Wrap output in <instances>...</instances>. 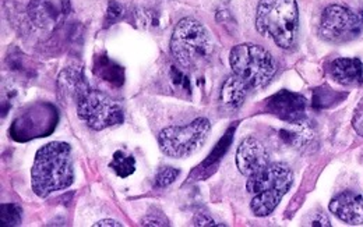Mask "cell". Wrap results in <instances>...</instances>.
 <instances>
[{
  "mask_svg": "<svg viewBox=\"0 0 363 227\" xmlns=\"http://www.w3.org/2000/svg\"><path fill=\"white\" fill-rule=\"evenodd\" d=\"M73 182V151L67 142L52 141L37 151L31 169V187L35 195L46 198L69 188Z\"/></svg>",
  "mask_w": 363,
  "mask_h": 227,
  "instance_id": "6da1fadb",
  "label": "cell"
},
{
  "mask_svg": "<svg viewBox=\"0 0 363 227\" xmlns=\"http://www.w3.org/2000/svg\"><path fill=\"white\" fill-rule=\"evenodd\" d=\"M257 31L281 49L295 45L299 31L296 0H260L256 14Z\"/></svg>",
  "mask_w": 363,
  "mask_h": 227,
  "instance_id": "7a4b0ae2",
  "label": "cell"
},
{
  "mask_svg": "<svg viewBox=\"0 0 363 227\" xmlns=\"http://www.w3.org/2000/svg\"><path fill=\"white\" fill-rule=\"evenodd\" d=\"M169 46L174 59L184 70L201 67L214 53V41L210 31L191 17L182 18L177 24Z\"/></svg>",
  "mask_w": 363,
  "mask_h": 227,
  "instance_id": "3957f363",
  "label": "cell"
},
{
  "mask_svg": "<svg viewBox=\"0 0 363 227\" xmlns=\"http://www.w3.org/2000/svg\"><path fill=\"white\" fill-rule=\"evenodd\" d=\"M294 182L291 168L281 162L270 163L264 170L247 177L246 190L253 195L250 201V211L257 218L272 215L289 191Z\"/></svg>",
  "mask_w": 363,
  "mask_h": 227,
  "instance_id": "277c9868",
  "label": "cell"
},
{
  "mask_svg": "<svg viewBox=\"0 0 363 227\" xmlns=\"http://www.w3.org/2000/svg\"><path fill=\"white\" fill-rule=\"evenodd\" d=\"M232 73L239 77L250 90L267 87L277 73V62L272 53L256 44H240L229 53Z\"/></svg>",
  "mask_w": 363,
  "mask_h": 227,
  "instance_id": "5b68a950",
  "label": "cell"
},
{
  "mask_svg": "<svg viewBox=\"0 0 363 227\" xmlns=\"http://www.w3.org/2000/svg\"><path fill=\"white\" fill-rule=\"evenodd\" d=\"M211 133V123L206 117H199L184 126H171L158 136V145L164 155L183 159L199 152Z\"/></svg>",
  "mask_w": 363,
  "mask_h": 227,
  "instance_id": "8992f818",
  "label": "cell"
},
{
  "mask_svg": "<svg viewBox=\"0 0 363 227\" xmlns=\"http://www.w3.org/2000/svg\"><path fill=\"white\" fill-rule=\"evenodd\" d=\"M77 116L94 132L122 124L125 113L122 106L104 92L89 87L76 100Z\"/></svg>",
  "mask_w": 363,
  "mask_h": 227,
  "instance_id": "52a82bcc",
  "label": "cell"
},
{
  "mask_svg": "<svg viewBox=\"0 0 363 227\" xmlns=\"http://www.w3.org/2000/svg\"><path fill=\"white\" fill-rule=\"evenodd\" d=\"M363 30V11L340 4L324 8L320 24V37L331 44H345L357 40Z\"/></svg>",
  "mask_w": 363,
  "mask_h": 227,
  "instance_id": "ba28073f",
  "label": "cell"
},
{
  "mask_svg": "<svg viewBox=\"0 0 363 227\" xmlns=\"http://www.w3.org/2000/svg\"><path fill=\"white\" fill-rule=\"evenodd\" d=\"M308 100L296 92L281 90L267 99V112L279 120L291 124H301L306 119Z\"/></svg>",
  "mask_w": 363,
  "mask_h": 227,
  "instance_id": "9c48e42d",
  "label": "cell"
},
{
  "mask_svg": "<svg viewBox=\"0 0 363 227\" xmlns=\"http://www.w3.org/2000/svg\"><path fill=\"white\" fill-rule=\"evenodd\" d=\"M235 161L238 170L246 177L260 173L272 163L267 148L259 139L252 136L245 138L240 142Z\"/></svg>",
  "mask_w": 363,
  "mask_h": 227,
  "instance_id": "30bf717a",
  "label": "cell"
},
{
  "mask_svg": "<svg viewBox=\"0 0 363 227\" xmlns=\"http://www.w3.org/2000/svg\"><path fill=\"white\" fill-rule=\"evenodd\" d=\"M330 212L341 222L352 226L363 225V194L347 190L335 195L328 205Z\"/></svg>",
  "mask_w": 363,
  "mask_h": 227,
  "instance_id": "8fae6325",
  "label": "cell"
},
{
  "mask_svg": "<svg viewBox=\"0 0 363 227\" xmlns=\"http://www.w3.org/2000/svg\"><path fill=\"white\" fill-rule=\"evenodd\" d=\"M331 78L341 86H358L363 83V63L359 59L340 57L330 63Z\"/></svg>",
  "mask_w": 363,
  "mask_h": 227,
  "instance_id": "7c38bea8",
  "label": "cell"
},
{
  "mask_svg": "<svg viewBox=\"0 0 363 227\" xmlns=\"http://www.w3.org/2000/svg\"><path fill=\"white\" fill-rule=\"evenodd\" d=\"M63 11V0H31L28 7L31 21L41 28L56 25L62 20Z\"/></svg>",
  "mask_w": 363,
  "mask_h": 227,
  "instance_id": "4fadbf2b",
  "label": "cell"
},
{
  "mask_svg": "<svg viewBox=\"0 0 363 227\" xmlns=\"http://www.w3.org/2000/svg\"><path fill=\"white\" fill-rule=\"evenodd\" d=\"M89 87L90 84L86 80V76L76 67H67L59 76V91L65 98L74 99V102Z\"/></svg>",
  "mask_w": 363,
  "mask_h": 227,
  "instance_id": "5bb4252c",
  "label": "cell"
},
{
  "mask_svg": "<svg viewBox=\"0 0 363 227\" xmlns=\"http://www.w3.org/2000/svg\"><path fill=\"white\" fill-rule=\"evenodd\" d=\"M94 74H96L105 83L121 87L125 81V70L122 66L108 57V54L96 56L94 63Z\"/></svg>",
  "mask_w": 363,
  "mask_h": 227,
  "instance_id": "9a60e30c",
  "label": "cell"
},
{
  "mask_svg": "<svg viewBox=\"0 0 363 227\" xmlns=\"http://www.w3.org/2000/svg\"><path fill=\"white\" fill-rule=\"evenodd\" d=\"M250 88L235 74L228 77L221 90V100L224 105L229 107H239L245 98L247 96V92Z\"/></svg>",
  "mask_w": 363,
  "mask_h": 227,
  "instance_id": "2e32d148",
  "label": "cell"
},
{
  "mask_svg": "<svg viewBox=\"0 0 363 227\" xmlns=\"http://www.w3.org/2000/svg\"><path fill=\"white\" fill-rule=\"evenodd\" d=\"M109 168L121 177L126 179L132 176L136 170V161L132 155L125 153L123 151H118L113 153L112 162L109 163Z\"/></svg>",
  "mask_w": 363,
  "mask_h": 227,
  "instance_id": "e0dca14e",
  "label": "cell"
},
{
  "mask_svg": "<svg viewBox=\"0 0 363 227\" xmlns=\"http://www.w3.org/2000/svg\"><path fill=\"white\" fill-rule=\"evenodd\" d=\"M0 221L3 226H18L23 221V209L17 204H1Z\"/></svg>",
  "mask_w": 363,
  "mask_h": 227,
  "instance_id": "ac0fdd59",
  "label": "cell"
},
{
  "mask_svg": "<svg viewBox=\"0 0 363 227\" xmlns=\"http://www.w3.org/2000/svg\"><path fill=\"white\" fill-rule=\"evenodd\" d=\"M331 100H341V93L328 90L327 87H321L315 91L313 105L315 107H328L331 106Z\"/></svg>",
  "mask_w": 363,
  "mask_h": 227,
  "instance_id": "d6986e66",
  "label": "cell"
},
{
  "mask_svg": "<svg viewBox=\"0 0 363 227\" xmlns=\"http://www.w3.org/2000/svg\"><path fill=\"white\" fill-rule=\"evenodd\" d=\"M179 175H181V170L171 168V166H165L155 176V187L165 188L175 182L179 177Z\"/></svg>",
  "mask_w": 363,
  "mask_h": 227,
  "instance_id": "ffe728a7",
  "label": "cell"
},
{
  "mask_svg": "<svg viewBox=\"0 0 363 227\" xmlns=\"http://www.w3.org/2000/svg\"><path fill=\"white\" fill-rule=\"evenodd\" d=\"M141 226H169V221L164 214H148L141 219Z\"/></svg>",
  "mask_w": 363,
  "mask_h": 227,
  "instance_id": "44dd1931",
  "label": "cell"
},
{
  "mask_svg": "<svg viewBox=\"0 0 363 227\" xmlns=\"http://www.w3.org/2000/svg\"><path fill=\"white\" fill-rule=\"evenodd\" d=\"M122 7L119 3L116 1H111L109 7H108V13H106V25H111L113 23H116L119 20V17L122 16Z\"/></svg>",
  "mask_w": 363,
  "mask_h": 227,
  "instance_id": "7402d4cb",
  "label": "cell"
},
{
  "mask_svg": "<svg viewBox=\"0 0 363 227\" xmlns=\"http://www.w3.org/2000/svg\"><path fill=\"white\" fill-rule=\"evenodd\" d=\"M194 225L196 226H218L221 223H217L214 219H211L210 216H206V215H200L194 219ZM224 226V225H221Z\"/></svg>",
  "mask_w": 363,
  "mask_h": 227,
  "instance_id": "603a6c76",
  "label": "cell"
},
{
  "mask_svg": "<svg viewBox=\"0 0 363 227\" xmlns=\"http://www.w3.org/2000/svg\"><path fill=\"white\" fill-rule=\"evenodd\" d=\"M352 126H354V129L358 134L363 136V106L357 112V115L354 117V122H352Z\"/></svg>",
  "mask_w": 363,
  "mask_h": 227,
  "instance_id": "cb8c5ba5",
  "label": "cell"
},
{
  "mask_svg": "<svg viewBox=\"0 0 363 227\" xmlns=\"http://www.w3.org/2000/svg\"><path fill=\"white\" fill-rule=\"evenodd\" d=\"M94 226L96 227H105V226H115V227H122L123 225L121 223V222H118V221H113V219H104V221H99V222H96V223H94Z\"/></svg>",
  "mask_w": 363,
  "mask_h": 227,
  "instance_id": "d4e9b609",
  "label": "cell"
},
{
  "mask_svg": "<svg viewBox=\"0 0 363 227\" xmlns=\"http://www.w3.org/2000/svg\"><path fill=\"white\" fill-rule=\"evenodd\" d=\"M311 225L312 226H331V223L327 221L325 216H323V219H315Z\"/></svg>",
  "mask_w": 363,
  "mask_h": 227,
  "instance_id": "484cf974",
  "label": "cell"
}]
</instances>
